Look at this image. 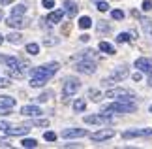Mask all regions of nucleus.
Listing matches in <instances>:
<instances>
[{
  "label": "nucleus",
  "instance_id": "42",
  "mask_svg": "<svg viewBox=\"0 0 152 149\" xmlns=\"http://www.w3.org/2000/svg\"><path fill=\"white\" fill-rule=\"evenodd\" d=\"M8 127H10V125L6 123V121H0V130H6V128H8Z\"/></svg>",
  "mask_w": 152,
  "mask_h": 149
},
{
  "label": "nucleus",
  "instance_id": "2",
  "mask_svg": "<svg viewBox=\"0 0 152 149\" xmlns=\"http://www.w3.org/2000/svg\"><path fill=\"white\" fill-rule=\"evenodd\" d=\"M58 62H49V64H43V66H38L32 70V77H45V79H51L53 76L58 72Z\"/></svg>",
  "mask_w": 152,
  "mask_h": 149
},
{
  "label": "nucleus",
  "instance_id": "37",
  "mask_svg": "<svg viewBox=\"0 0 152 149\" xmlns=\"http://www.w3.org/2000/svg\"><path fill=\"white\" fill-rule=\"evenodd\" d=\"M152 10V0H143V11H150Z\"/></svg>",
  "mask_w": 152,
  "mask_h": 149
},
{
  "label": "nucleus",
  "instance_id": "29",
  "mask_svg": "<svg viewBox=\"0 0 152 149\" xmlns=\"http://www.w3.org/2000/svg\"><path fill=\"white\" fill-rule=\"evenodd\" d=\"M132 38H130V34L128 32H120L118 36H116V42H118V44H126V42H130Z\"/></svg>",
  "mask_w": 152,
  "mask_h": 149
},
{
  "label": "nucleus",
  "instance_id": "46",
  "mask_svg": "<svg viewBox=\"0 0 152 149\" xmlns=\"http://www.w3.org/2000/svg\"><path fill=\"white\" fill-rule=\"evenodd\" d=\"M148 87H152V74H150V77H148Z\"/></svg>",
  "mask_w": 152,
  "mask_h": 149
},
{
  "label": "nucleus",
  "instance_id": "23",
  "mask_svg": "<svg viewBox=\"0 0 152 149\" xmlns=\"http://www.w3.org/2000/svg\"><path fill=\"white\" fill-rule=\"evenodd\" d=\"M47 81L49 79H45V77H32V79H30V87H43Z\"/></svg>",
  "mask_w": 152,
  "mask_h": 149
},
{
  "label": "nucleus",
  "instance_id": "7",
  "mask_svg": "<svg viewBox=\"0 0 152 149\" xmlns=\"http://www.w3.org/2000/svg\"><path fill=\"white\" fill-rule=\"evenodd\" d=\"M133 66L143 74H152V59L150 57H139V59H135Z\"/></svg>",
  "mask_w": 152,
  "mask_h": 149
},
{
  "label": "nucleus",
  "instance_id": "20",
  "mask_svg": "<svg viewBox=\"0 0 152 149\" xmlns=\"http://www.w3.org/2000/svg\"><path fill=\"white\" fill-rule=\"evenodd\" d=\"M79 27L83 28V30H85V28H90V27H92V19H90L88 15H83V17L79 19Z\"/></svg>",
  "mask_w": 152,
  "mask_h": 149
},
{
  "label": "nucleus",
  "instance_id": "1",
  "mask_svg": "<svg viewBox=\"0 0 152 149\" xmlns=\"http://www.w3.org/2000/svg\"><path fill=\"white\" fill-rule=\"evenodd\" d=\"M137 110L135 102H124V100H116L113 104H105L102 106L103 113H133Z\"/></svg>",
  "mask_w": 152,
  "mask_h": 149
},
{
  "label": "nucleus",
  "instance_id": "15",
  "mask_svg": "<svg viewBox=\"0 0 152 149\" xmlns=\"http://www.w3.org/2000/svg\"><path fill=\"white\" fill-rule=\"evenodd\" d=\"M6 25L11 27V28H23L25 27V21H23L21 15H10L8 21H6Z\"/></svg>",
  "mask_w": 152,
  "mask_h": 149
},
{
  "label": "nucleus",
  "instance_id": "24",
  "mask_svg": "<svg viewBox=\"0 0 152 149\" xmlns=\"http://www.w3.org/2000/svg\"><path fill=\"white\" fill-rule=\"evenodd\" d=\"M21 145L26 147V149H32V147H38V142L34 140V138H25V140L21 142Z\"/></svg>",
  "mask_w": 152,
  "mask_h": 149
},
{
  "label": "nucleus",
  "instance_id": "21",
  "mask_svg": "<svg viewBox=\"0 0 152 149\" xmlns=\"http://www.w3.org/2000/svg\"><path fill=\"white\" fill-rule=\"evenodd\" d=\"M8 42H11V44H21V42H23V36H21V34L19 32H10L8 34Z\"/></svg>",
  "mask_w": 152,
  "mask_h": 149
},
{
  "label": "nucleus",
  "instance_id": "49",
  "mask_svg": "<svg viewBox=\"0 0 152 149\" xmlns=\"http://www.w3.org/2000/svg\"><path fill=\"white\" fill-rule=\"evenodd\" d=\"M2 17H4V13H2V11H0V19H2Z\"/></svg>",
  "mask_w": 152,
  "mask_h": 149
},
{
  "label": "nucleus",
  "instance_id": "16",
  "mask_svg": "<svg viewBox=\"0 0 152 149\" xmlns=\"http://www.w3.org/2000/svg\"><path fill=\"white\" fill-rule=\"evenodd\" d=\"M64 8H66V10H64V11H66V15L68 17H75V15H77V4H75L73 2V0H64Z\"/></svg>",
  "mask_w": 152,
  "mask_h": 149
},
{
  "label": "nucleus",
  "instance_id": "33",
  "mask_svg": "<svg viewBox=\"0 0 152 149\" xmlns=\"http://www.w3.org/2000/svg\"><path fill=\"white\" fill-rule=\"evenodd\" d=\"M42 6L47 8V10H53L55 8V0H42Z\"/></svg>",
  "mask_w": 152,
  "mask_h": 149
},
{
  "label": "nucleus",
  "instance_id": "45",
  "mask_svg": "<svg viewBox=\"0 0 152 149\" xmlns=\"http://www.w3.org/2000/svg\"><path fill=\"white\" fill-rule=\"evenodd\" d=\"M64 147H79V144H64Z\"/></svg>",
  "mask_w": 152,
  "mask_h": 149
},
{
  "label": "nucleus",
  "instance_id": "19",
  "mask_svg": "<svg viewBox=\"0 0 152 149\" xmlns=\"http://www.w3.org/2000/svg\"><path fill=\"white\" fill-rule=\"evenodd\" d=\"M0 106H4V108H13L15 106V98H11V96H0Z\"/></svg>",
  "mask_w": 152,
  "mask_h": 149
},
{
  "label": "nucleus",
  "instance_id": "25",
  "mask_svg": "<svg viewBox=\"0 0 152 149\" xmlns=\"http://www.w3.org/2000/svg\"><path fill=\"white\" fill-rule=\"evenodd\" d=\"M28 125H32V127H49V121L47 119H32Z\"/></svg>",
  "mask_w": 152,
  "mask_h": 149
},
{
  "label": "nucleus",
  "instance_id": "10",
  "mask_svg": "<svg viewBox=\"0 0 152 149\" xmlns=\"http://www.w3.org/2000/svg\"><path fill=\"white\" fill-rule=\"evenodd\" d=\"M115 136V130L113 128H103V130H98V132L90 134L92 142H105V140H111Z\"/></svg>",
  "mask_w": 152,
  "mask_h": 149
},
{
  "label": "nucleus",
  "instance_id": "38",
  "mask_svg": "<svg viewBox=\"0 0 152 149\" xmlns=\"http://www.w3.org/2000/svg\"><path fill=\"white\" fill-rule=\"evenodd\" d=\"M10 108H4V106H0V115H10Z\"/></svg>",
  "mask_w": 152,
  "mask_h": 149
},
{
  "label": "nucleus",
  "instance_id": "6",
  "mask_svg": "<svg viewBox=\"0 0 152 149\" xmlns=\"http://www.w3.org/2000/svg\"><path fill=\"white\" fill-rule=\"evenodd\" d=\"M152 136V128H132V130H124L122 138L130 140V138H150Z\"/></svg>",
  "mask_w": 152,
  "mask_h": 149
},
{
  "label": "nucleus",
  "instance_id": "5",
  "mask_svg": "<svg viewBox=\"0 0 152 149\" xmlns=\"http://www.w3.org/2000/svg\"><path fill=\"white\" fill-rule=\"evenodd\" d=\"M75 70H77L79 74H86V76H90V74H94V72H96V62L92 61V59H81V61L75 64Z\"/></svg>",
  "mask_w": 152,
  "mask_h": 149
},
{
  "label": "nucleus",
  "instance_id": "35",
  "mask_svg": "<svg viewBox=\"0 0 152 149\" xmlns=\"http://www.w3.org/2000/svg\"><path fill=\"white\" fill-rule=\"evenodd\" d=\"M98 32H109V25H105V21H100V25H98Z\"/></svg>",
  "mask_w": 152,
  "mask_h": 149
},
{
  "label": "nucleus",
  "instance_id": "44",
  "mask_svg": "<svg viewBox=\"0 0 152 149\" xmlns=\"http://www.w3.org/2000/svg\"><path fill=\"white\" fill-rule=\"evenodd\" d=\"M13 0H0V4H4V6H8V4H11Z\"/></svg>",
  "mask_w": 152,
  "mask_h": 149
},
{
  "label": "nucleus",
  "instance_id": "31",
  "mask_svg": "<svg viewBox=\"0 0 152 149\" xmlns=\"http://www.w3.org/2000/svg\"><path fill=\"white\" fill-rule=\"evenodd\" d=\"M53 96V93L51 91H47V93H42V94H39V96L36 98V102H47V100Z\"/></svg>",
  "mask_w": 152,
  "mask_h": 149
},
{
  "label": "nucleus",
  "instance_id": "43",
  "mask_svg": "<svg viewBox=\"0 0 152 149\" xmlns=\"http://www.w3.org/2000/svg\"><path fill=\"white\" fill-rule=\"evenodd\" d=\"M79 40H81V42H88V40H90V36H88V34H83V36H81Z\"/></svg>",
  "mask_w": 152,
  "mask_h": 149
},
{
  "label": "nucleus",
  "instance_id": "36",
  "mask_svg": "<svg viewBox=\"0 0 152 149\" xmlns=\"http://www.w3.org/2000/svg\"><path fill=\"white\" fill-rule=\"evenodd\" d=\"M58 42H60L58 38H45V40H43V44H45V45H56Z\"/></svg>",
  "mask_w": 152,
  "mask_h": 149
},
{
  "label": "nucleus",
  "instance_id": "4",
  "mask_svg": "<svg viewBox=\"0 0 152 149\" xmlns=\"http://www.w3.org/2000/svg\"><path fill=\"white\" fill-rule=\"evenodd\" d=\"M79 89H81V81L77 79V77H66V79H64V87H62V94L66 98L73 96Z\"/></svg>",
  "mask_w": 152,
  "mask_h": 149
},
{
  "label": "nucleus",
  "instance_id": "32",
  "mask_svg": "<svg viewBox=\"0 0 152 149\" xmlns=\"http://www.w3.org/2000/svg\"><path fill=\"white\" fill-rule=\"evenodd\" d=\"M43 138L47 140V142H55V140H56V134H55V132H51V130H47V132L43 134Z\"/></svg>",
  "mask_w": 152,
  "mask_h": 149
},
{
  "label": "nucleus",
  "instance_id": "26",
  "mask_svg": "<svg viewBox=\"0 0 152 149\" xmlns=\"http://www.w3.org/2000/svg\"><path fill=\"white\" fill-rule=\"evenodd\" d=\"M26 11V6L25 4H17L13 10H11V15H23Z\"/></svg>",
  "mask_w": 152,
  "mask_h": 149
},
{
  "label": "nucleus",
  "instance_id": "17",
  "mask_svg": "<svg viewBox=\"0 0 152 149\" xmlns=\"http://www.w3.org/2000/svg\"><path fill=\"white\" fill-rule=\"evenodd\" d=\"M85 110H86V100L85 98H77L73 102V111L75 113H83Z\"/></svg>",
  "mask_w": 152,
  "mask_h": 149
},
{
  "label": "nucleus",
  "instance_id": "34",
  "mask_svg": "<svg viewBox=\"0 0 152 149\" xmlns=\"http://www.w3.org/2000/svg\"><path fill=\"white\" fill-rule=\"evenodd\" d=\"M98 10H100V11H107L109 10V4L103 2V0H98Z\"/></svg>",
  "mask_w": 152,
  "mask_h": 149
},
{
  "label": "nucleus",
  "instance_id": "12",
  "mask_svg": "<svg viewBox=\"0 0 152 149\" xmlns=\"http://www.w3.org/2000/svg\"><path fill=\"white\" fill-rule=\"evenodd\" d=\"M28 130H30V128H28L26 125H25V127H8V128L4 130V132L8 134V136H26V134H28Z\"/></svg>",
  "mask_w": 152,
  "mask_h": 149
},
{
  "label": "nucleus",
  "instance_id": "47",
  "mask_svg": "<svg viewBox=\"0 0 152 149\" xmlns=\"http://www.w3.org/2000/svg\"><path fill=\"white\" fill-rule=\"evenodd\" d=\"M2 42H4V38H2V34H0V45H2Z\"/></svg>",
  "mask_w": 152,
  "mask_h": 149
},
{
  "label": "nucleus",
  "instance_id": "41",
  "mask_svg": "<svg viewBox=\"0 0 152 149\" xmlns=\"http://www.w3.org/2000/svg\"><path fill=\"white\" fill-rule=\"evenodd\" d=\"M132 77H133V81H135V83H137V81H141V72H135Z\"/></svg>",
  "mask_w": 152,
  "mask_h": 149
},
{
  "label": "nucleus",
  "instance_id": "8",
  "mask_svg": "<svg viewBox=\"0 0 152 149\" xmlns=\"http://www.w3.org/2000/svg\"><path fill=\"white\" fill-rule=\"evenodd\" d=\"M85 123L86 125H107L111 123V117L107 113H96V115H85Z\"/></svg>",
  "mask_w": 152,
  "mask_h": 149
},
{
  "label": "nucleus",
  "instance_id": "27",
  "mask_svg": "<svg viewBox=\"0 0 152 149\" xmlns=\"http://www.w3.org/2000/svg\"><path fill=\"white\" fill-rule=\"evenodd\" d=\"M88 98H92L94 102H100V98H102V93L98 91V89H90V91H88Z\"/></svg>",
  "mask_w": 152,
  "mask_h": 149
},
{
  "label": "nucleus",
  "instance_id": "40",
  "mask_svg": "<svg viewBox=\"0 0 152 149\" xmlns=\"http://www.w3.org/2000/svg\"><path fill=\"white\" fill-rule=\"evenodd\" d=\"M10 85V79H6V77H0V87H8Z\"/></svg>",
  "mask_w": 152,
  "mask_h": 149
},
{
  "label": "nucleus",
  "instance_id": "13",
  "mask_svg": "<svg viewBox=\"0 0 152 149\" xmlns=\"http://www.w3.org/2000/svg\"><path fill=\"white\" fill-rule=\"evenodd\" d=\"M21 113H23L25 117H39L43 111L39 110L38 106H23V108H21Z\"/></svg>",
  "mask_w": 152,
  "mask_h": 149
},
{
  "label": "nucleus",
  "instance_id": "22",
  "mask_svg": "<svg viewBox=\"0 0 152 149\" xmlns=\"http://www.w3.org/2000/svg\"><path fill=\"white\" fill-rule=\"evenodd\" d=\"M143 30H145V34H147V36L152 40V21H147V19H143Z\"/></svg>",
  "mask_w": 152,
  "mask_h": 149
},
{
  "label": "nucleus",
  "instance_id": "30",
  "mask_svg": "<svg viewBox=\"0 0 152 149\" xmlns=\"http://www.w3.org/2000/svg\"><path fill=\"white\" fill-rule=\"evenodd\" d=\"M111 17H113L115 21H120V19H124V11L122 10H113L111 11Z\"/></svg>",
  "mask_w": 152,
  "mask_h": 149
},
{
  "label": "nucleus",
  "instance_id": "11",
  "mask_svg": "<svg viewBox=\"0 0 152 149\" xmlns=\"http://www.w3.org/2000/svg\"><path fill=\"white\" fill-rule=\"evenodd\" d=\"M130 76V70H128L126 64H122V66H116L113 70V74H111V77H113L115 81H122V79H126V77Z\"/></svg>",
  "mask_w": 152,
  "mask_h": 149
},
{
  "label": "nucleus",
  "instance_id": "18",
  "mask_svg": "<svg viewBox=\"0 0 152 149\" xmlns=\"http://www.w3.org/2000/svg\"><path fill=\"white\" fill-rule=\"evenodd\" d=\"M98 47H100V51H103V53H107V55H115V47L113 45H111L109 44V42H100V45H98Z\"/></svg>",
  "mask_w": 152,
  "mask_h": 149
},
{
  "label": "nucleus",
  "instance_id": "3",
  "mask_svg": "<svg viewBox=\"0 0 152 149\" xmlns=\"http://www.w3.org/2000/svg\"><path fill=\"white\" fill-rule=\"evenodd\" d=\"M107 98H116V100H124V102H135V96H133L132 91H128V89H111V91H107V94H105Z\"/></svg>",
  "mask_w": 152,
  "mask_h": 149
},
{
  "label": "nucleus",
  "instance_id": "14",
  "mask_svg": "<svg viewBox=\"0 0 152 149\" xmlns=\"http://www.w3.org/2000/svg\"><path fill=\"white\" fill-rule=\"evenodd\" d=\"M64 15H66V11H64V10H55V11H51V13L47 15V23H49V25H56V23L62 21Z\"/></svg>",
  "mask_w": 152,
  "mask_h": 149
},
{
  "label": "nucleus",
  "instance_id": "48",
  "mask_svg": "<svg viewBox=\"0 0 152 149\" xmlns=\"http://www.w3.org/2000/svg\"><path fill=\"white\" fill-rule=\"evenodd\" d=\"M148 111H150V113H152V104H150V108H148Z\"/></svg>",
  "mask_w": 152,
  "mask_h": 149
},
{
  "label": "nucleus",
  "instance_id": "39",
  "mask_svg": "<svg viewBox=\"0 0 152 149\" xmlns=\"http://www.w3.org/2000/svg\"><path fill=\"white\" fill-rule=\"evenodd\" d=\"M0 147H11V142L10 140H0Z\"/></svg>",
  "mask_w": 152,
  "mask_h": 149
},
{
  "label": "nucleus",
  "instance_id": "28",
  "mask_svg": "<svg viewBox=\"0 0 152 149\" xmlns=\"http://www.w3.org/2000/svg\"><path fill=\"white\" fill-rule=\"evenodd\" d=\"M26 53H28V55H38V53H39V45L38 44H28L26 45Z\"/></svg>",
  "mask_w": 152,
  "mask_h": 149
},
{
  "label": "nucleus",
  "instance_id": "9",
  "mask_svg": "<svg viewBox=\"0 0 152 149\" xmlns=\"http://www.w3.org/2000/svg\"><path fill=\"white\" fill-rule=\"evenodd\" d=\"M83 136H88L86 128H64L62 130V138L69 140V138H83Z\"/></svg>",
  "mask_w": 152,
  "mask_h": 149
}]
</instances>
